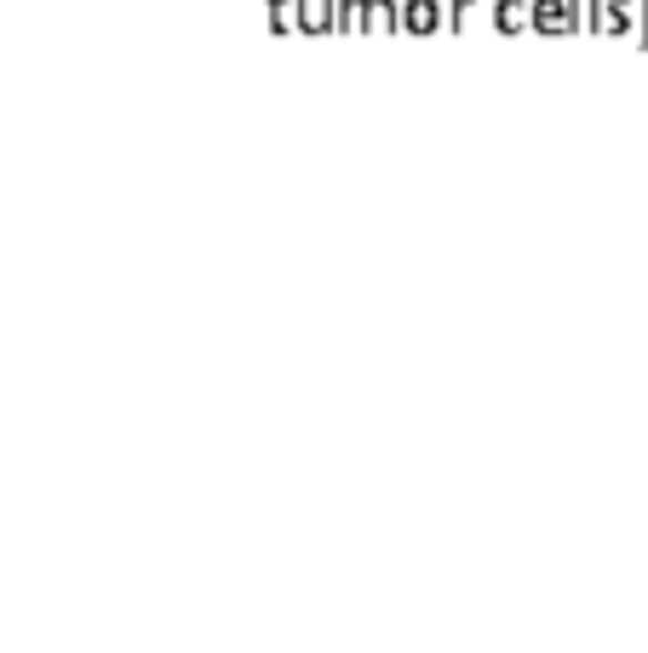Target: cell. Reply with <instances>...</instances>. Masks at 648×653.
Here are the masks:
<instances>
[{"mask_svg":"<svg viewBox=\"0 0 648 653\" xmlns=\"http://www.w3.org/2000/svg\"><path fill=\"white\" fill-rule=\"evenodd\" d=\"M436 29H448L442 0H402V34H436Z\"/></svg>","mask_w":648,"mask_h":653,"instance_id":"cell-1","label":"cell"},{"mask_svg":"<svg viewBox=\"0 0 648 653\" xmlns=\"http://www.w3.org/2000/svg\"><path fill=\"white\" fill-rule=\"evenodd\" d=\"M637 23H642V0H603V34L637 41Z\"/></svg>","mask_w":648,"mask_h":653,"instance_id":"cell-2","label":"cell"},{"mask_svg":"<svg viewBox=\"0 0 648 653\" xmlns=\"http://www.w3.org/2000/svg\"><path fill=\"white\" fill-rule=\"evenodd\" d=\"M534 29L539 34H574V0H534Z\"/></svg>","mask_w":648,"mask_h":653,"instance_id":"cell-3","label":"cell"},{"mask_svg":"<svg viewBox=\"0 0 648 653\" xmlns=\"http://www.w3.org/2000/svg\"><path fill=\"white\" fill-rule=\"evenodd\" d=\"M488 18H494V29H505V34H523V29H534V0H494Z\"/></svg>","mask_w":648,"mask_h":653,"instance_id":"cell-4","label":"cell"},{"mask_svg":"<svg viewBox=\"0 0 648 653\" xmlns=\"http://www.w3.org/2000/svg\"><path fill=\"white\" fill-rule=\"evenodd\" d=\"M333 29V0H298V34H327Z\"/></svg>","mask_w":648,"mask_h":653,"instance_id":"cell-5","label":"cell"},{"mask_svg":"<svg viewBox=\"0 0 648 653\" xmlns=\"http://www.w3.org/2000/svg\"><path fill=\"white\" fill-rule=\"evenodd\" d=\"M367 29L373 34H402V0H367Z\"/></svg>","mask_w":648,"mask_h":653,"instance_id":"cell-6","label":"cell"},{"mask_svg":"<svg viewBox=\"0 0 648 653\" xmlns=\"http://www.w3.org/2000/svg\"><path fill=\"white\" fill-rule=\"evenodd\" d=\"M333 29L338 34H362L367 29V0H333Z\"/></svg>","mask_w":648,"mask_h":653,"instance_id":"cell-7","label":"cell"},{"mask_svg":"<svg viewBox=\"0 0 648 653\" xmlns=\"http://www.w3.org/2000/svg\"><path fill=\"white\" fill-rule=\"evenodd\" d=\"M270 29H276V34H298V0H270Z\"/></svg>","mask_w":648,"mask_h":653,"instance_id":"cell-8","label":"cell"},{"mask_svg":"<svg viewBox=\"0 0 648 653\" xmlns=\"http://www.w3.org/2000/svg\"><path fill=\"white\" fill-rule=\"evenodd\" d=\"M574 23L579 34H603V0H574Z\"/></svg>","mask_w":648,"mask_h":653,"instance_id":"cell-9","label":"cell"},{"mask_svg":"<svg viewBox=\"0 0 648 653\" xmlns=\"http://www.w3.org/2000/svg\"><path fill=\"white\" fill-rule=\"evenodd\" d=\"M483 23V0H448V29H470Z\"/></svg>","mask_w":648,"mask_h":653,"instance_id":"cell-10","label":"cell"}]
</instances>
